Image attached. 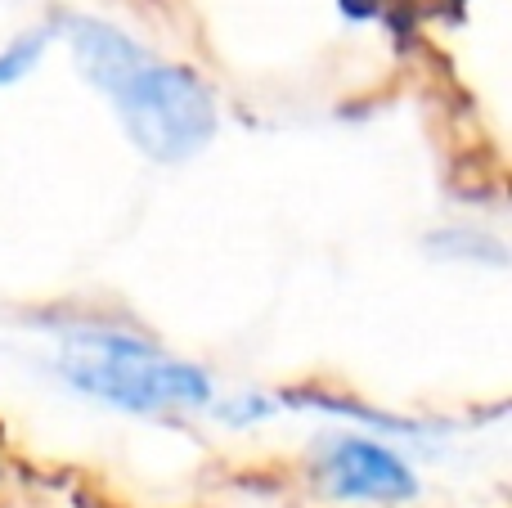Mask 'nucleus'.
<instances>
[{"mask_svg":"<svg viewBox=\"0 0 512 508\" xmlns=\"http://www.w3.org/2000/svg\"><path fill=\"white\" fill-rule=\"evenodd\" d=\"M77 72L113 104L122 131L153 162H185L216 135L212 90L180 63L158 59L104 18H68Z\"/></svg>","mask_w":512,"mask_h":508,"instance_id":"obj_1","label":"nucleus"},{"mask_svg":"<svg viewBox=\"0 0 512 508\" xmlns=\"http://www.w3.org/2000/svg\"><path fill=\"white\" fill-rule=\"evenodd\" d=\"M59 374L72 392L126 414H180L212 405L207 369L162 356L153 342L122 329H77Z\"/></svg>","mask_w":512,"mask_h":508,"instance_id":"obj_2","label":"nucleus"},{"mask_svg":"<svg viewBox=\"0 0 512 508\" xmlns=\"http://www.w3.org/2000/svg\"><path fill=\"white\" fill-rule=\"evenodd\" d=\"M328 495L337 500H373V504H400L418 491L409 464L396 450L378 446L369 437H342L328 446L324 464H319Z\"/></svg>","mask_w":512,"mask_h":508,"instance_id":"obj_3","label":"nucleus"},{"mask_svg":"<svg viewBox=\"0 0 512 508\" xmlns=\"http://www.w3.org/2000/svg\"><path fill=\"white\" fill-rule=\"evenodd\" d=\"M41 50H45V32H27L18 41H9V50H0V86H14L18 77H27L36 68V59H41Z\"/></svg>","mask_w":512,"mask_h":508,"instance_id":"obj_4","label":"nucleus"}]
</instances>
